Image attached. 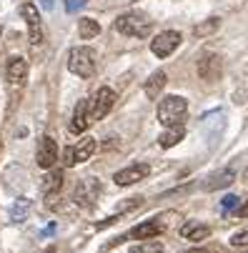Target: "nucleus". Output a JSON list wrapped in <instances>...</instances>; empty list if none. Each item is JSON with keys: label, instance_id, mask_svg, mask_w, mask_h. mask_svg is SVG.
Masks as SVG:
<instances>
[{"label": "nucleus", "instance_id": "nucleus-6", "mask_svg": "<svg viewBox=\"0 0 248 253\" xmlns=\"http://www.w3.org/2000/svg\"><path fill=\"white\" fill-rule=\"evenodd\" d=\"M198 76L206 83L221 81V76H223V60H221V55H216V53L201 55V60H198Z\"/></svg>", "mask_w": 248, "mask_h": 253}, {"label": "nucleus", "instance_id": "nucleus-24", "mask_svg": "<svg viewBox=\"0 0 248 253\" xmlns=\"http://www.w3.org/2000/svg\"><path fill=\"white\" fill-rule=\"evenodd\" d=\"M128 253H163V243H158V241H148V243H140V246L130 248Z\"/></svg>", "mask_w": 248, "mask_h": 253}, {"label": "nucleus", "instance_id": "nucleus-7", "mask_svg": "<svg viewBox=\"0 0 248 253\" xmlns=\"http://www.w3.org/2000/svg\"><path fill=\"white\" fill-rule=\"evenodd\" d=\"M20 15L28 23V35H30V43L33 45H41L43 43V23H41V13L33 3H23L20 5Z\"/></svg>", "mask_w": 248, "mask_h": 253}, {"label": "nucleus", "instance_id": "nucleus-9", "mask_svg": "<svg viewBox=\"0 0 248 253\" xmlns=\"http://www.w3.org/2000/svg\"><path fill=\"white\" fill-rule=\"evenodd\" d=\"M148 173H151L148 163H133V166L118 170L113 175V180H116V186H133V183H138V180H143Z\"/></svg>", "mask_w": 248, "mask_h": 253}, {"label": "nucleus", "instance_id": "nucleus-18", "mask_svg": "<svg viewBox=\"0 0 248 253\" xmlns=\"http://www.w3.org/2000/svg\"><path fill=\"white\" fill-rule=\"evenodd\" d=\"M165 81H168V76H165V70H156V73L148 78V83L143 85V90H146V95L151 98V100H156L158 95H161V90H163V85H165Z\"/></svg>", "mask_w": 248, "mask_h": 253}, {"label": "nucleus", "instance_id": "nucleus-21", "mask_svg": "<svg viewBox=\"0 0 248 253\" xmlns=\"http://www.w3.org/2000/svg\"><path fill=\"white\" fill-rule=\"evenodd\" d=\"M28 213H30V201L28 198H18L13 206H10V221L13 223H23L25 218H28Z\"/></svg>", "mask_w": 248, "mask_h": 253}, {"label": "nucleus", "instance_id": "nucleus-25", "mask_svg": "<svg viewBox=\"0 0 248 253\" xmlns=\"http://www.w3.org/2000/svg\"><path fill=\"white\" fill-rule=\"evenodd\" d=\"M231 246H236V248L248 246V228H246V231H241V233H236V236L231 238Z\"/></svg>", "mask_w": 248, "mask_h": 253}, {"label": "nucleus", "instance_id": "nucleus-19", "mask_svg": "<svg viewBox=\"0 0 248 253\" xmlns=\"http://www.w3.org/2000/svg\"><path fill=\"white\" fill-rule=\"evenodd\" d=\"M208 233H210V228H208V226H203V223H196V221H191V223H186V226L181 228V236H183V238H188V241H193V243H198V241L208 238Z\"/></svg>", "mask_w": 248, "mask_h": 253}, {"label": "nucleus", "instance_id": "nucleus-30", "mask_svg": "<svg viewBox=\"0 0 248 253\" xmlns=\"http://www.w3.org/2000/svg\"><path fill=\"white\" fill-rule=\"evenodd\" d=\"M246 178H248V168H246Z\"/></svg>", "mask_w": 248, "mask_h": 253}, {"label": "nucleus", "instance_id": "nucleus-26", "mask_svg": "<svg viewBox=\"0 0 248 253\" xmlns=\"http://www.w3.org/2000/svg\"><path fill=\"white\" fill-rule=\"evenodd\" d=\"M236 206H238V196H226V198H221V208H223V211H236Z\"/></svg>", "mask_w": 248, "mask_h": 253}, {"label": "nucleus", "instance_id": "nucleus-12", "mask_svg": "<svg viewBox=\"0 0 248 253\" xmlns=\"http://www.w3.org/2000/svg\"><path fill=\"white\" fill-rule=\"evenodd\" d=\"M98 193H100V183H98V180L95 178H83L81 183H78V188H76V203L93 206L95 198H98Z\"/></svg>", "mask_w": 248, "mask_h": 253}, {"label": "nucleus", "instance_id": "nucleus-16", "mask_svg": "<svg viewBox=\"0 0 248 253\" xmlns=\"http://www.w3.org/2000/svg\"><path fill=\"white\" fill-rule=\"evenodd\" d=\"M165 231V223H158V221H146V223H140L130 231V238H138V241H151L156 236H161Z\"/></svg>", "mask_w": 248, "mask_h": 253}, {"label": "nucleus", "instance_id": "nucleus-22", "mask_svg": "<svg viewBox=\"0 0 248 253\" xmlns=\"http://www.w3.org/2000/svg\"><path fill=\"white\" fill-rule=\"evenodd\" d=\"M78 33H81L83 41H93L95 35L100 33V25H98V20H93V18H83V20L78 23Z\"/></svg>", "mask_w": 248, "mask_h": 253}, {"label": "nucleus", "instance_id": "nucleus-10", "mask_svg": "<svg viewBox=\"0 0 248 253\" xmlns=\"http://www.w3.org/2000/svg\"><path fill=\"white\" fill-rule=\"evenodd\" d=\"M226 113L223 111H213V113H206L203 118H201V130H203V135H206V140H216L221 133H223V128H226Z\"/></svg>", "mask_w": 248, "mask_h": 253}, {"label": "nucleus", "instance_id": "nucleus-15", "mask_svg": "<svg viewBox=\"0 0 248 253\" xmlns=\"http://www.w3.org/2000/svg\"><path fill=\"white\" fill-rule=\"evenodd\" d=\"M90 123V103L88 100H78L76 111H73V121H70V133H83Z\"/></svg>", "mask_w": 248, "mask_h": 253}, {"label": "nucleus", "instance_id": "nucleus-29", "mask_svg": "<svg viewBox=\"0 0 248 253\" xmlns=\"http://www.w3.org/2000/svg\"><path fill=\"white\" fill-rule=\"evenodd\" d=\"M186 253H208L206 248H196V251H186Z\"/></svg>", "mask_w": 248, "mask_h": 253}, {"label": "nucleus", "instance_id": "nucleus-17", "mask_svg": "<svg viewBox=\"0 0 248 253\" xmlns=\"http://www.w3.org/2000/svg\"><path fill=\"white\" fill-rule=\"evenodd\" d=\"M186 135V126L178 123V126H168V130H163L158 135V143H161V148H173V146H178V143L183 140Z\"/></svg>", "mask_w": 248, "mask_h": 253}, {"label": "nucleus", "instance_id": "nucleus-14", "mask_svg": "<svg viewBox=\"0 0 248 253\" xmlns=\"http://www.w3.org/2000/svg\"><path fill=\"white\" fill-rule=\"evenodd\" d=\"M233 178H236V170H233V168H223V170H218V173H213V175H208V178L203 180V188H206V191L228 188V186L233 183Z\"/></svg>", "mask_w": 248, "mask_h": 253}, {"label": "nucleus", "instance_id": "nucleus-8", "mask_svg": "<svg viewBox=\"0 0 248 253\" xmlns=\"http://www.w3.org/2000/svg\"><path fill=\"white\" fill-rule=\"evenodd\" d=\"M178 45H181V33H175V30H163L151 41V50L158 58H168Z\"/></svg>", "mask_w": 248, "mask_h": 253}, {"label": "nucleus", "instance_id": "nucleus-13", "mask_svg": "<svg viewBox=\"0 0 248 253\" xmlns=\"http://www.w3.org/2000/svg\"><path fill=\"white\" fill-rule=\"evenodd\" d=\"M5 73H8V81H10L13 85H23V83H25V78H28V60H25V58H20V55L8 58Z\"/></svg>", "mask_w": 248, "mask_h": 253}, {"label": "nucleus", "instance_id": "nucleus-20", "mask_svg": "<svg viewBox=\"0 0 248 253\" xmlns=\"http://www.w3.org/2000/svg\"><path fill=\"white\" fill-rule=\"evenodd\" d=\"M60 188H63V170H50V173L45 175V180H43V193L50 198V196H55Z\"/></svg>", "mask_w": 248, "mask_h": 253}, {"label": "nucleus", "instance_id": "nucleus-5", "mask_svg": "<svg viewBox=\"0 0 248 253\" xmlns=\"http://www.w3.org/2000/svg\"><path fill=\"white\" fill-rule=\"evenodd\" d=\"M93 153H95V138L85 135V138H81V140L76 143V146H70V148H65V151H63V166L73 168L76 163L88 161Z\"/></svg>", "mask_w": 248, "mask_h": 253}, {"label": "nucleus", "instance_id": "nucleus-31", "mask_svg": "<svg viewBox=\"0 0 248 253\" xmlns=\"http://www.w3.org/2000/svg\"><path fill=\"white\" fill-rule=\"evenodd\" d=\"M0 35H3V30H0Z\"/></svg>", "mask_w": 248, "mask_h": 253}, {"label": "nucleus", "instance_id": "nucleus-11", "mask_svg": "<svg viewBox=\"0 0 248 253\" xmlns=\"http://www.w3.org/2000/svg\"><path fill=\"white\" fill-rule=\"evenodd\" d=\"M35 161H38L41 168H53L55 161H58V146H55V140L50 135H43L41 143H38V153H35Z\"/></svg>", "mask_w": 248, "mask_h": 253}, {"label": "nucleus", "instance_id": "nucleus-3", "mask_svg": "<svg viewBox=\"0 0 248 253\" xmlns=\"http://www.w3.org/2000/svg\"><path fill=\"white\" fill-rule=\"evenodd\" d=\"M68 70L76 73L78 78H93L95 76V53L90 48H70Z\"/></svg>", "mask_w": 248, "mask_h": 253}, {"label": "nucleus", "instance_id": "nucleus-4", "mask_svg": "<svg viewBox=\"0 0 248 253\" xmlns=\"http://www.w3.org/2000/svg\"><path fill=\"white\" fill-rule=\"evenodd\" d=\"M116 100H118V95H116L113 88H98L95 95H93V100H90V123L103 121L105 116L113 111Z\"/></svg>", "mask_w": 248, "mask_h": 253}, {"label": "nucleus", "instance_id": "nucleus-28", "mask_svg": "<svg viewBox=\"0 0 248 253\" xmlns=\"http://www.w3.org/2000/svg\"><path fill=\"white\" fill-rule=\"evenodd\" d=\"M236 215H241V218H248V201L241 203V206L236 208Z\"/></svg>", "mask_w": 248, "mask_h": 253}, {"label": "nucleus", "instance_id": "nucleus-1", "mask_svg": "<svg viewBox=\"0 0 248 253\" xmlns=\"http://www.w3.org/2000/svg\"><path fill=\"white\" fill-rule=\"evenodd\" d=\"M116 30L121 35H130V38H148V33L153 30V20H148V15L143 13H123L116 20Z\"/></svg>", "mask_w": 248, "mask_h": 253}, {"label": "nucleus", "instance_id": "nucleus-23", "mask_svg": "<svg viewBox=\"0 0 248 253\" xmlns=\"http://www.w3.org/2000/svg\"><path fill=\"white\" fill-rule=\"evenodd\" d=\"M218 25H221V18H208L206 23H201V25H196V28H193V35H198V38H203V35H210V33H216V30H218Z\"/></svg>", "mask_w": 248, "mask_h": 253}, {"label": "nucleus", "instance_id": "nucleus-2", "mask_svg": "<svg viewBox=\"0 0 248 253\" xmlns=\"http://www.w3.org/2000/svg\"><path fill=\"white\" fill-rule=\"evenodd\" d=\"M188 116V103L181 95H165L158 105V121L168 128V126H178L183 123Z\"/></svg>", "mask_w": 248, "mask_h": 253}, {"label": "nucleus", "instance_id": "nucleus-27", "mask_svg": "<svg viewBox=\"0 0 248 253\" xmlns=\"http://www.w3.org/2000/svg\"><path fill=\"white\" fill-rule=\"evenodd\" d=\"M83 3L85 0H65V8H68V13H76L78 8H83Z\"/></svg>", "mask_w": 248, "mask_h": 253}]
</instances>
